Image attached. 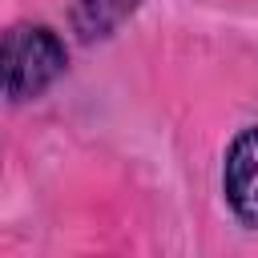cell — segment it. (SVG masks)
Returning a JSON list of instances; mask_svg holds the SVG:
<instances>
[{"label":"cell","instance_id":"6da1fadb","mask_svg":"<svg viewBox=\"0 0 258 258\" xmlns=\"http://www.w3.org/2000/svg\"><path fill=\"white\" fill-rule=\"evenodd\" d=\"M69 64L64 40L48 24H12L4 36V93L12 105L40 97Z\"/></svg>","mask_w":258,"mask_h":258},{"label":"cell","instance_id":"7a4b0ae2","mask_svg":"<svg viewBox=\"0 0 258 258\" xmlns=\"http://www.w3.org/2000/svg\"><path fill=\"white\" fill-rule=\"evenodd\" d=\"M222 189L238 222L258 230V125L242 129L230 141L226 165H222Z\"/></svg>","mask_w":258,"mask_h":258},{"label":"cell","instance_id":"3957f363","mask_svg":"<svg viewBox=\"0 0 258 258\" xmlns=\"http://www.w3.org/2000/svg\"><path fill=\"white\" fill-rule=\"evenodd\" d=\"M137 8V0H77L69 20H73V32L81 40H101L109 36L129 12Z\"/></svg>","mask_w":258,"mask_h":258}]
</instances>
